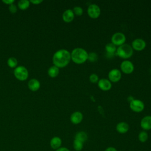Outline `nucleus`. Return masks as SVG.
Listing matches in <instances>:
<instances>
[{
    "instance_id": "f257e3e1",
    "label": "nucleus",
    "mask_w": 151,
    "mask_h": 151,
    "mask_svg": "<svg viewBox=\"0 0 151 151\" xmlns=\"http://www.w3.org/2000/svg\"><path fill=\"white\" fill-rule=\"evenodd\" d=\"M71 54L65 49H60L57 51L52 56V62L54 65L58 68H64L70 62Z\"/></svg>"
},
{
    "instance_id": "f03ea898",
    "label": "nucleus",
    "mask_w": 151,
    "mask_h": 151,
    "mask_svg": "<svg viewBox=\"0 0 151 151\" xmlns=\"http://www.w3.org/2000/svg\"><path fill=\"white\" fill-rule=\"evenodd\" d=\"M70 54L71 60L77 64H83L88 59V52L86 50L80 47L73 49Z\"/></svg>"
},
{
    "instance_id": "7ed1b4c3",
    "label": "nucleus",
    "mask_w": 151,
    "mask_h": 151,
    "mask_svg": "<svg viewBox=\"0 0 151 151\" xmlns=\"http://www.w3.org/2000/svg\"><path fill=\"white\" fill-rule=\"evenodd\" d=\"M133 54V50L131 45L127 44H124L116 49V54L123 59H128L130 58Z\"/></svg>"
},
{
    "instance_id": "20e7f679",
    "label": "nucleus",
    "mask_w": 151,
    "mask_h": 151,
    "mask_svg": "<svg viewBox=\"0 0 151 151\" xmlns=\"http://www.w3.org/2000/svg\"><path fill=\"white\" fill-rule=\"evenodd\" d=\"M15 77L20 81L26 80L28 77V71L24 66H18L14 71Z\"/></svg>"
},
{
    "instance_id": "39448f33",
    "label": "nucleus",
    "mask_w": 151,
    "mask_h": 151,
    "mask_svg": "<svg viewBox=\"0 0 151 151\" xmlns=\"http://www.w3.org/2000/svg\"><path fill=\"white\" fill-rule=\"evenodd\" d=\"M126 40V38L125 35L121 32H117L113 34L111 38V43L114 45L119 47L125 44Z\"/></svg>"
},
{
    "instance_id": "423d86ee",
    "label": "nucleus",
    "mask_w": 151,
    "mask_h": 151,
    "mask_svg": "<svg viewBox=\"0 0 151 151\" xmlns=\"http://www.w3.org/2000/svg\"><path fill=\"white\" fill-rule=\"evenodd\" d=\"M87 14L92 19H96L99 17L101 14L100 7L96 4H90L87 8Z\"/></svg>"
},
{
    "instance_id": "0eeeda50",
    "label": "nucleus",
    "mask_w": 151,
    "mask_h": 151,
    "mask_svg": "<svg viewBox=\"0 0 151 151\" xmlns=\"http://www.w3.org/2000/svg\"><path fill=\"white\" fill-rule=\"evenodd\" d=\"M129 107L133 111L136 113H140L144 110L145 104L142 100L134 99L130 101Z\"/></svg>"
},
{
    "instance_id": "6e6552de",
    "label": "nucleus",
    "mask_w": 151,
    "mask_h": 151,
    "mask_svg": "<svg viewBox=\"0 0 151 151\" xmlns=\"http://www.w3.org/2000/svg\"><path fill=\"white\" fill-rule=\"evenodd\" d=\"M133 64L129 60H124L120 64V70L122 72L126 74H130L134 71Z\"/></svg>"
},
{
    "instance_id": "1a4fd4ad",
    "label": "nucleus",
    "mask_w": 151,
    "mask_h": 151,
    "mask_svg": "<svg viewBox=\"0 0 151 151\" xmlns=\"http://www.w3.org/2000/svg\"><path fill=\"white\" fill-rule=\"evenodd\" d=\"M108 78L111 83H117L122 78V73L120 70L113 68L109 72Z\"/></svg>"
},
{
    "instance_id": "9d476101",
    "label": "nucleus",
    "mask_w": 151,
    "mask_h": 151,
    "mask_svg": "<svg viewBox=\"0 0 151 151\" xmlns=\"http://www.w3.org/2000/svg\"><path fill=\"white\" fill-rule=\"evenodd\" d=\"M146 46V41L142 39V38H136L134 39L132 42L131 47H132L133 50H134L137 51H142L145 48Z\"/></svg>"
},
{
    "instance_id": "9b49d317",
    "label": "nucleus",
    "mask_w": 151,
    "mask_h": 151,
    "mask_svg": "<svg viewBox=\"0 0 151 151\" xmlns=\"http://www.w3.org/2000/svg\"><path fill=\"white\" fill-rule=\"evenodd\" d=\"M97 84L99 88L103 91H109L111 88V83L107 78L99 79Z\"/></svg>"
},
{
    "instance_id": "f8f14e48",
    "label": "nucleus",
    "mask_w": 151,
    "mask_h": 151,
    "mask_svg": "<svg viewBox=\"0 0 151 151\" xmlns=\"http://www.w3.org/2000/svg\"><path fill=\"white\" fill-rule=\"evenodd\" d=\"M83 119V113L79 111L73 112L70 116V121L74 124L80 123Z\"/></svg>"
},
{
    "instance_id": "ddd939ff",
    "label": "nucleus",
    "mask_w": 151,
    "mask_h": 151,
    "mask_svg": "<svg viewBox=\"0 0 151 151\" xmlns=\"http://www.w3.org/2000/svg\"><path fill=\"white\" fill-rule=\"evenodd\" d=\"M140 127L145 131L151 130V116H146L142 119Z\"/></svg>"
},
{
    "instance_id": "4468645a",
    "label": "nucleus",
    "mask_w": 151,
    "mask_h": 151,
    "mask_svg": "<svg viewBox=\"0 0 151 151\" xmlns=\"http://www.w3.org/2000/svg\"><path fill=\"white\" fill-rule=\"evenodd\" d=\"M74 12L73 11L72 9H66L62 15V18L63 20L67 23H69L73 21L74 18Z\"/></svg>"
},
{
    "instance_id": "2eb2a0df",
    "label": "nucleus",
    "mask_w": 151,
    "mask_h": 151,
    "mask_svg": "<svg viewBox=\"0 0 151 151\" xmlns=\"http://www.w3.org/2000/svg\"><path fill=\"white\" fill-rule=\"evenodd\" d=\"M117 132L120 134H124L129 130V125L125 122H120L118 123L116 126Z\"/></svg>"
},
{
    "instance_id": "dca6fc26",
    "label": "nucleus",
    "mask_w": 151,
    "mask_h": 151,
    "mask_svg": "<svg viewBox=\"0 0 151 151\" xmlns=\"http://www.w3.org/2000/svg\"><path fill=\"white\" fill-rule=\"evenodd\" d=\"M61 144H62L61 139L58 136L53 137L52 138H51L50 142V147L55 150L60 148L61 146Z\"/></svg>"
},
{
    "instance_id": "f3484780",
    "label": "nucleus",
    "mask_w": 151,
    "mask_h": 151,
    "mask_svg": "<svg viewBox=\"0 0 151 151\" xmlns=\"http://www.w3.org/2000/svg\"><path fill=\"white\" fill-rule=\"evenodd\" d=\"M28 86L29 90H31V91H36L40 87V83L38 80L35 78H32L29 81L28 83Z\"/></svg>"
},
{
    "instance_id": "a211bd4d",
    "label": "nucleus",
    "mask_w": 151,
    "mask_h": 151,
    "mask_svg": "<svg viewBox=\"0 0 151 151\" xmlns=\"http://www.w3.org/2000/svg\"><path fill=\"white\" fill-rule=\"evenodd\" d=\"M88 139V136L87 134L86 133V132H84V131H80L78 132L74 137V139L78 140L81 142H83V143L87 140Z\"/></svg>"
},
{
    "instance_id": "6ab92c4d",
    "label": "nucleus",
    "mask_w": 151,
    "mask_h": 151,
    "mask_svg": "<svg viewBox=\"0 0 151 151\" xmlns=\"http://www.w3.org/2000/svg\"><path fill=\"white\" fill-rule=\"evenodd\" d=\"M59 74V68L55 65L51 66L48 70V74L51 78L56 77Z\"/></svg>"
},
{
    "instance_id": "aec40b11",
    "label": "nucleus",
    "mask_w": 151,
    "mask_h": 151,
    "mask_svg": "<svg viewBox=\"0 0 151 151\" xmlns=\"http://www.w3.org/2000/svg\"><path fill=\"white\" fill-rule=\"evenodd\" d=\"M116 49H117L116 46L114 45L111 42L107 44L106 45V46H105V50H106V52L108 54H114L116 52Z\"/></svg>"
},
{
    "instance_id": "412c9836",
    "label": "nucleus",
    "mask_w": 151,
    "mask_h": 151,
    "mask_svg": "<svg viewBox=\"0 0 151 151\" xmlns=\"http://www.w3.org/2000/svg\"><path fill=\"white\" fill-rule=\"evenodd\" d=\"M148 137V133L146 132V131L145 130L141 131L138 134V139L142 143L146 142L147 140Z\"/></svg>"
},
{
    "instance_id": "4be33fe9",
    "label": "nucleus",
    "mask_w": 151,
    "mask_h": 151,
    "mask_svg": "<svg viewBox=\"0 0 151 151\" xmlns=\"http://www.w3.org/2000/svg\"><path fill=\"white\" fill-rule=\"evenodd\" d=\"M29 1L27 0H21L18 2V6L21 10H25L29 6Z\"/></svg>"
},
{
    "instance_id": "5701e85b",
    "label": "nucleus",
    "mask_w": 151,
    "mask_h": 151,
    "mask_svg": "<svg viewBox=\"0 0 151 151\" xmlns=\"http://www.w3.org/2000/svg\"><path fill=\"white\" fill-rule=\"evenodd\" d=\"M73 146L76 151H81L83 147V143L78 140L74 139L73 141Z\"/></svg>"
},
{
    "instance_id": "b1692460",
    "label": "nucleus",
    "mask_w": 151,
    "mask_h": 151,
    "mask_svg": "<svg viewBox=\"0 0 151 151\" xmlns=\"http://www.w3.org/2000/svg\"><path fill=\"white\" fill-rule=\"evenodd\" d=\"M8 65L11 68H15L18 64L17 60L14 57H10L7 61Z\"/></svg>"
},
{
    "instance_id": "393cba45",
    "label": "nucleus",
    "mask_w": 151,
    "mask_h": 151,
    "mask_svg": "<svg viewBox=\"0 0 151 151\" xmlns=\"http://www.w3.org/2000/svg\"><path fill=\"white\" fill-rule=\"evenodd\" d=\"M98 55L97 54L94 52H91L90 53H88V60L90 62L94 63L97 60Z\"/></svg>"
},
{
    "instance_id": "a878e982",
    "label": "nucleus",
    "mask_w": 151,
    "mask_h": 151,
    "mask_svg": "<svg viewBox=\"0 0 151 151\" xmlns=\"http://www.w3.org/2000/svg\"><path fill=\"white\" fill-rule=\"evenodd\" d=\"M73 11L74 12V15L77 16H81L83 13V9L81 6H76L73 8Z\"/></svg>"
},
{
    "instance_id": "bb28decb",
    "label": "nucleus",
    "mask_w": 151,
    "mask_h": 151,
    "mask_svg": "<svg viewBox=\"0 0 151 151\" xmlns=\"http://www.w3.org/2000/svg\"><path fill=\"white\" fill-rule=\"evenodd\" d=\"M89 80L92 83H98V81L99 80V76H97V74H96L95 73H93V74H90V76L89 77Z\"/></svg>"
},
{
    "instance_id": "cd10ccee",
    "label": "nucleus",
    "mask_w": 151,
    "mask_h": 151,
    "mask_svg": "<svg viewBox=\"0 0 151 151\" xmlns=\"http://www.w3.org/2000/svg\"><path fill=\"white\" fill-rule=\"evenodd\" d=\"M9 11L12 14L16 13L17 11V8L16 5H14V4H12L9 5Z\"/></svg>"
},
{
    "instance_id": "c85d7f7f",
    "label": "nucleus",
    "mask_w": 151,
    "mask_h": 151,
    "mask_svg": "<svg viewBox=\"0 0 151 151\" xmlns=\"http://www.w3.org/2000/svg\"><path fill=\"white\" fill-rule=\"evenodd\" d=\"M42 2V0H31L29 1V2H31L32 4H35V5H38L40 4V3H41Z\"/></svg>"
},
{
    "instance_id": "c756f323",
    "label": "nucleus",
    "mask_w": 151,
    "mask_h": 151,
    "mask_svg": "<svg viewBox=\"0 0 151 151\" xmlns=\"http://www.w3.org/2000/svg\"><path fill=\"white\" fill-rule=\"evenodd\" d=\"M104 151H117V150L114 147H112V146H110V147H107Z\"/></svg>"
},
{
    "instance_id": "7c9ffc66",
    "label": "nucleus",
    "mask_w": 151,
    "mask_h": 151,
    "mask_svg": "<svg viewBox=\"0 0 151 151\" xmlns=\"http://www.w3.org/2000/svg\"><path fill=\"white\" fill-rule=\"evenodd\" d=\"M55 151H70V150L65 147H60V148L55 150Z\"/></svg>"
},
{
    "instance_id": "2f4dec72",
    "label": "nucleus",
    "mask_w": 151,
    "mask_h": 151,
    "mask_svg": "<svg viewBox=\"0 0 151 151\" xmlns=\"http://www.w3.org/2000/svg\"><path fill=\"white\" fill-rule=\"evenodd\" d=\"M2 2L4 3H5V4H7V5H11L12 4L14 3V0H3Z\"/></svg>"
},
{
    "instance_id": "473e14b6",
    "label": "nucleus",
    "mask_w": 151,
    "mask_h": 151,
    "mask_svg": "<svg viewBox=\"0 0 151 151\" xmlns=\"http://www.w3.org/2000/svg\"><path fill=\"white\" fill-rule=\"evenodd\" d=\"M150 81H151V77H150Z\"/></svg>"
}]
</instances>
